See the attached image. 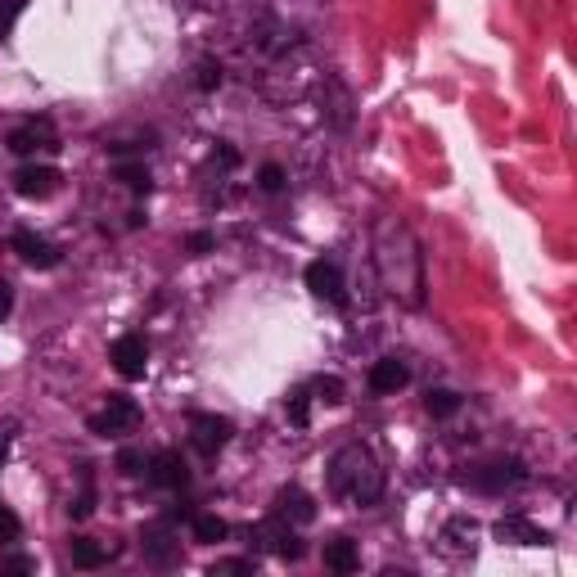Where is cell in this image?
<instances>
[{
	"instance_id": "obj_13",
	"label": "cell",
	"mask_w": 577,
	"mask_h": 577,
	"mask_svg": "<svg viewBox=\"0 0 577 577\" xmlns=\"http://www.w3.org/2000/svg\"><path fill=\"white\" fill-rule=\"evenodd\" d=\"M141 546H144V560H149V564H158V569H172V564L181 560V541H176V532H172V523H167V519L144 528Z\"/></svg>"
},
{
	"instance_id": "obj_32",
	"label": "cell",
	"mask_w": 577,
	"mask_h": 577,
	"mask_svg": "<svg viewBox=\"0 0 577 577\" xmlns=\"http://www.w3.org/2000/svg\"><path fill=\"white\" fill-rule=\"evenodd\" d=\"M257 564L253 560H216L213 564V577H226V573H253Z\"/></svg>"
},
{
	"instance_id": "obj_17",
	"label": "cell",
	"mask_w": 577,
	"mask_h": 577,
	"mask_svg": "<svg viewBox=\"0 0 577 577\" xmlns=\"http://www.w3.org/2000/svg\"><path fill=\"white\" fill-rule=\"evenodd\" d=\"M325 569H330V573H339V577L357 573V569H361L357 541H352V537H334V541H325Z\"/></svg>"
},
{
	"instance_id": "obj_22",
	"label": "cell",
	"mask_w": 577,
	"mask_h": 577,
	"mask_svg": "<svg viewBox=\"0 0 577 577\" xmlns=\"http://www.w3.org/2000/svg\"><path fill=\"white\" fill-rule=\"evenodd\" d=\"M68 514L72 519H90L95 514V474H90V465H81V492L72 497Z\"/></svg>"
},
{
	"instance_id": "obj_16",
	"label": "cell",
	"mask_w": 577,
	"mask_h": 577,
	"mask_svg": "<svg viewBox=\"0 0 577 577\" xmlns=\"http://www.w3.org/2000/svg\"><path fill=\"white\" fill-rule=\"evenodd\" d=\"M406 383H411V370H406V361L379 357L374 365H370V393L388 397V393H402Z\"/></svg>"
},
{
	"instance_id": "obj_25",
	"label": "cell",
	"mask_w": 577,
	"mask_h": 577,
	"mask_svg": "<svg viewBox=\"0 0 577 577\" xmlns=\"http://www.w3.org/2000/svg\"><path fill=\"white\" fill-rule=\"evenodd\" d=\"M144 469H149V456H144L141 446H122V451H118V474L136 478V474H144Z\"/></svg>"
},
{
	"instance_id": "obj_21",
	"label": "cell",
	"mask_w": 577,
	"mask_h": 577,
	"mask_svg": "<svg viewBox=\"0 0 577 577\" xmlns=\"http://www.w3.org/2000/svg\"><path fill=\"white\" fill-rule=\"evenodd\" d=\"M425 411H429L433 420H451V415L460 411V393H451V388H429Z\"/></svg>"
},
{
	"instance_id": "obj_15",
	"label": "cell",
	"mask_w": 577,
	"mask_h": 577,
	"mask_svg": "<svg viewBox=\"0 0 577 577\" xmlns=\"http://www.w3.org/2000/svg\"><path fill=\"white\" fill-rule=\"evenodd\" d=\"M271 514H276V519H285V523H293V528H307V523L316 519V501H311L302 488H293V483H288V488H280V492H276Z\"/></svg>"
},
{
	"instance_id": "obj_3",
	"label": "cell",
	"mask_w": 577,
	"mask_h": 577,
	"mask_svg": "<svg viewBox=\"0 0 577 577\" xmlns=\"http://www.w3.org/2000/svg\"><path fill=\"white\" fill-rule=\"evenodd\" d=\"M460 483L474 488V492H483V497H505V492H519L528 483V465L519 456H492L483 465H469L460 474Z\"/></svg>"
},
{
	"instance_id": "obj_4",
	"label": "cell",
	"mask_w": 577,
	"mask_h": 577,
	"mask_svg": "<svg viewBox=\"0 0 577 577\" xmlns=\"http://www.w3.org/2000/svg\"><path fill=\"white\" fill-rule=\"evenodd\" d=\"M185 429H190V446H194L204 460H213L216 451L235 437V425H230L226 415H213V411H190Z\"/></svg>"
},
{
	"instance_id": "obj_14",
	"label": "cell",
	"mask_w": 577,
	"mask_h": 577,
	"mask_svg": "<svg viewBox=\"0 0 577 577\" xmlns=\"http://www.w3.org/2000/svg\"><path fill=\"white\" fill-rule=\"evenodd\" d=\"M9 244H14V253H18L27 267H37V271H50V267H59V257H64V253H59L50 239H41L37 230H14Z\"/></svg>"
},
{
	"instance_id": "obj_24",
	"label": "cell",
	"mask_w": 577,
	"mask_h": 577,
	"mask_svg": "<svg viewBox=\"0 0 577 577\" xmlns=\"http://www.w3.org/2000/svg\"><path fill=\"white\" fill-rule=\"evenodd\" d=\"M311 393H316L325 406H339V402L348 397V388H343L339 374H316V379H311Z\"/></svg>"
},
{
	"instance_id": "obj_28",
	"label": "cell",
	"mask_w": 577,
	"mask_h": 577,
	"mask_svg": "<svg viewBox=\"0 0 577 577\" xmlns=\"http://www.w3.org/2000/svg\"><path fill=\"white\" fill-rule=\"evenodd\" d=\"M23 9H27V0H0V41L14 32V23H18Z\"/></svg>"
},
{
	"instance_id": "obj_26",
	"label": "cell",
	"mask_w": 577,
	"mask_h": 577,
	"mask_svg": "<svg viewBox=\"0 0 577 577\" xmlns=\"http://www.w3.org/2000/svg\"><path fill=\"white\" fill-rule=\"evenodd\" d=\"M285 167H280V163H262V172H257V190H262V194H280V190H285Z\"/></svg>"
},
{
	"instance_id": "obj_9",
	"label": "cell",
	"mask_w": 577,
	"mask_h": 577,
	"mask_svg": "<svg viewBox=\"0 0 577 577\" xmlns=\"http://www.w3.org/2000/svg\"><path fill=\"white\" fill-rule=\"evenodd\" d=\"M59 167H50V163H23L18 172H14V194H23V199H50L55 190H59Z\"/></svg>"
},
{
	"instance_id": "obj_12",
	"label": "cell",
	"mask_w": 577,
	"mask_h": 577,
	"mask_svg": "<svg viewBox=\"0 0 577 577\" xmlns=\"http://www.w3.org/2000/svg\"><path fill=\"white\" fill-rule=\"evenodd\" d=\"M9 149H14L18 158H32V153H55V149H59V136H55L50 118H32L27 127L9 131Z\"/></svg>"
},
{
	"instance_id": "obj_27",
	"label": "cell",
	"mask_w": 577,
	"mask_h": 577,
	"mask_svg": "<svg viewBox=\"0 0 577 577\" xmlns=\"http://www.w3.org/2000/svg\"><path fill=\"white\" fill-rule=\"evenodd\" d=\"M194 86H199L204 95H213L216 86H221V64H216V59H199V64H194Z\"/></svg>"
},
{
	"instance_id": "obj_6",
	"label": "cell",
	"mask_w": 577,
	"mask_h": 577,
	"mask_svg": "<svg viewBox=\"0 0 577 577\" xmlns=\"http://www.w3.org/2000/svg\"><path fill=\"white\" fill-rule=\"evenodd\" d=\"M302 280H307V288H311L316 298H325V302H334L339 311H348V285H343V267H339L334 257H316V262L302 271Z\"/></svg>"
},
{
	"instance_id": "obj_34",
	"label": "cell",
	"mask_w": 577,
	"mask_h": 577,
	"mask_svg": "<svg viewBox=\"0 0 577 577\" xmlns=\"http://www.w3.org/2000/svg\"><path fill=\"white\" fill-rule=\"evenodd\" d=\"M14 311V288H9V280H0V320Z\"/></svg>"
},
{
	"instance_id": "obj_8",
	"label": "cell",
	"mask_w": 577,
	"mask_h": 577,
	"mask_svg": "<svg viewBox=\"0 0 577 577\" xmlns=\"http://www.w3.org/2000/svg\"><path fill=\"white\" fill-rule=\"evenodd\" d=\"M109 361H113V370H118L127 383L144 379V370H149V343H144V334H122V339H113Z\"/></svg>"
},
{
	"instance_id": "obj_1",
	"label": "cell",
	"mask_w": 577,
	"mask_h": 577,
	"mask_svg": "<svg viewBox=\"0 0 577 577\" xmlns=\"http://www.w3.org/2000/svg\"><path fill=\"white\" fill-rule=\"evenodd\" d=\"M374 271L388 298H397L402 307H425V248L415 239V230L402 216H379L374 221Z\"/></svg>"
},
{
	"instance_id": "obj_29",
	"label": "cell",
	"mask_w": 577,
	"mask_h": 577,
	"mask_svg": "<svg viewBox=\"0 0 577 577\" xmlns=\"http://www.w3.org/2000/svg\"><path fill=\"white\" fill-rule=\"evenodd\" d=\"M213 248H216V235H213V230H194V235L185 239V253H190V257H208Z\"/></svg>"
},
{
	"instance_id": "obj_10",
	"label": "cell",
	"mask_w": 577,
	"mask_h": 577,
	"mask_svg": "<svg viewBox=\"0 0 577 577\" xmlns=\"http://www.w3.org/2000/svg\"><path fill=\"white\" fill-rule=\"evenodd\" d=\"M149 483L153 488H163V492H185V483H190V469H185V460H181V451H153L149 456Z\"/></svg>"
},
{
	"instance_id": "obj_11",
	"label": "cell",
	"mask_w": 577,
	"mask_h": 577,
	"mask_svg": "<svg viewBox=\"0 0 577 577\" xmlns=\"http://www.w3.org/2000/svg\"><path fill=\"white\" fill-rule=\"evenodd\" d=\"M492 537L501 546H546L551 541V532L541 523H532L528 514H505V519H497L492 523Z\"/></svg>"
},
{
	"instance_id": "obj_35",
	"label": "cell",
	"mask_w": 577,
	"mask_h": 577,
	"mask_svg": "<svg viewBox=\"0 0 577 577\" xmlns=\"http://www.w3.org/2000/svg\"><path fill=\"white\" fill-rule=\"evenodd\" d=\"M9 446H14V425H0V465L9 460Z\"/></svg>"
},
{
	"instance_id": "obj_5",
	"label": "cell",
	"mask_w": 577,
	"mask_h": 577,
	"mask_svg": "<svg viewBox=\"0 0 577 577\" xmlns=\"http://www.w3.org/2000/svg\"><path fill=\"white\" fill-rule=\"evenodd\" d=\"M253 541L262 546V551H271V555H280L285 564H298L302 555H307V541L293 532V523H285V519H267V523H257L253 528Z\"/></svg>"
},
{
	"instance_id": "obj_33",
	"label": "cell",
	"mask_w": 577,
	"mask_h": 577,
	"mask_svg": "<svg viewBox=\"0 0 577 577\" xmlns=\"http://www.w3.org/2000/svg\"><path fill=\"white\" fill-rule=\"evenodd\" d=\"M0 569H5V573H32V569H37V560H27V555H9Z\"/></svg>"
},
{
	"instance_id": "obj_7",
	"label": "cell",
	"mask_w": 577,
	"mask_h": 577,
	"mask_svg": "<svg viewBox=\"0 0 577 577\" xmlns=\"http://www.w3.org/2000/svg\"><path fill=\"white\" fill-rule=\"evenodd\" d=\"M136 425H141V406L131 397H109V406L86 420V429L95 433V437H122V433H131Z\"/></svg>"
},
{
	"instance_id": "obj_30",
	"label": "cell",
	"mask_w": 577,
	"mask_h": 577,
	"mask_svg": "<svg viewBox=\"0 0 577 577\" xmlns=\"http://www.w3.org/2000/svg\"><path fill=\"white\" fill-rule=\"evenodd\" d=\"M213 163L221 167V172H235V167H239V149H235V144H226V141H216Z\"/></svg>"
},
{
	"instance_id": "obj_2",
	"label": "cell",
	"mask_w": 577,
	"mask_h": 577,
	"mask_svg": "<svg viewBox=\"0 0 577 577\" xmlns=\"http://www.w3.org/2000/svg\"><path fill=\"white\" fill-rule=\"evenodd\" d=\"M325 483H330V497L343 505H357L370 509L383 497V469L374 460V451L365 442H348L330 456V469H325Z\"/></svg>"
},
{
	"instance_id": "obj_23",
	"label": "cell",
	"mask_w": 577,
	"mask_h": 577,
	"mask_svg": "<svg viewBox=\"0 0 577 577\" xmlns=\"http://www.w3.org/2000/svg\"><path fill=\"white\" fill-rule=\"evenodd\" d=\"M285 415H288V425H298V429L311 425V388H293V393H288Z\"/></svg>"
},
{
	"instance_id": "obj_20",
	"label": "cell",
	"mask_w": 577,
	"mask_h": 577,
	"mask_svg": "<svg viewBox=\"0 0 577 577\" xmlns=\"http://www.w3.org/2000/svg\"><path fill=\"white\" fill-rule=\"evenodd\" d=\"M113 176H118L127 190H136V194H149V190H153V172H149L144 163H118Z\"/></svg>"
},
{
	"instance_id": "obj_18",
	"label": "cell",
	"mask_w": 577,
	"mask_h": 577,
	"mask_svg": "<svg viewBox=\"0 0 577 577\" xmlns=\"http://www.w3.org/2000/svg\"><path fill=\"white\" fill-rule=\"evenodd\" d=\"M190 528H194V541H204V546H216V541H226V537H230V523H226V519H216V514H194V519H190Z\"/></svg>"
},
{
	"instance_id": "obj_19",
	"label": "cell",
	"mask_w": 577,
	"mask_h": 577,
	"mask_svg": "<svg viewBox=\"0 0 577 577\" xmlns=\"http://www.w3.org/2000/svg\"><path fill=\"white\" fill-rule=\"evenodd\" d=\"M68 555H72V564H77V569H100V564L109 560V555H104V546H100V541H90V537H72Z\"/></svg>"
},
{
	"instance_id": "obj_31",
	"label": "cell",
	"mask_w": 577,
	"mask_h": 577,
	"mask_svg": "<svg viewBox=\"0 0 577 577\" xmlns=\"http://www.w3.org/2000/svg\"><path fill=\"white\" fill-rule=\"evenodd\" d=\"M18 537H23V523H18V514L0 505V541H18Z\"/></svg>"
}]
</instances>
